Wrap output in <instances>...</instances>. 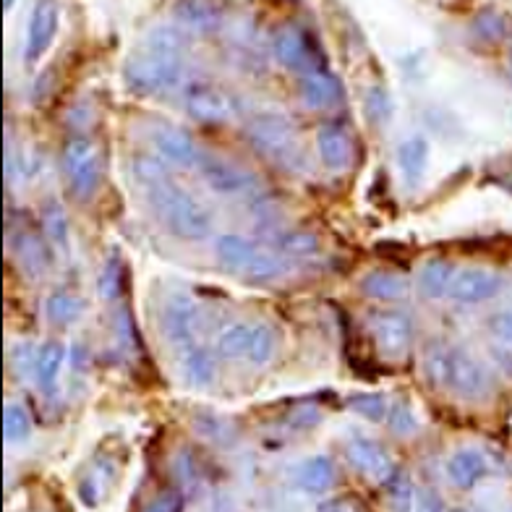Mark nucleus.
Returning <instances> with one entry per match:
<instances>
[{"instance_id": "2", "label": "nucleus", "mask_w": 512, "mask_h": 512, "mask_svg": "<svg viewBox=\"0 0 512 512\" xmlns=\"http://www.w3.org/2000/svg\"><path fill=\"white\" fill-rule=\"evenodd\" d=\"M147 199L155 215L160 217V223L181 241H204L212 233L215 217L207 204L199 202L194 194H189L170 178L147 189Z\"/></svg>"}, {"instance_id": "5", "label": "nucleus", "mask_w": 512, "mask_h": 512, "mask_svg": "<svg viewBox=\"0 0 512 512\" xmlns=\"http://www.w3.org/2000/svg\"><path fill=\"white\" fill-rule=\"evenodd\" d=\"M369 330L377 340L379 351L387 356H403L413 343V322L400 309L369 311Z\"/></svg>"}, {"instance_id": "45", "label": "nucleus", "mask_w": 512, "mask_h": 512, "mask_svg": "<svg viewBox=\"0 0 512 512\" xmlns=\"http://www.w3.org/2000/svg\"><path fill=\"white\" fill-rule=\"evenodd\" d=\"M14 6V0H6V8H11Z\"/></svg>"}, {"instance_id": "18", "label": "nucleus", "mask_w": 512, "mask_h": 512, "mask_svg": "<svg viewBox=\"0 0 512 512\" xmlns=\"http://www.w3.org/2000/svg\"><path fill=\"white\" fill-rule=\"evenodd\" d=\"M343 95V89H340V81L335 79L332 74L317 68V71H309L301 79V100H304L306 108L311 110H324L332 108L337 100Z\"/></svg>"}, {"instance_id": "11", "label": "nucleus", "mask_w": 512, "mask_h": 512, "mask_svg": "<svg viewBox=\"0 0 512 512\" xmlns=\"http://www.w3.org/2000/svg\"><path fill=\"white\" fill-rule=\"evenodd\" d=\"M345 455H348V463L356 468V471L366 473L369 479L374 481H387L392 473L398 471L395 463H392L390 452L379 445L377 439L364 437V434H356L351 437V442L345 445Z\"/></svg>"}, {"instance_id": "24", "label": "nucleus", "mask_w": 512, "mask_h": 512, "mask_svg": "<svg viewBox=\"0 0 512 512\" xmlns=\"http://www.w3.org/2000/svg\"><path fill=\"white\" fill-rule=\"evenodd\" d=\"M361 290L374 301H398L408 293V280L395 270H371L361 280Z\"/></svg>"}, {"instance_id": "6", "label": "nucleus", "mask_w": 512, "mask_h": 512, "mask_svg": "<svg viewBox=\"0 0 512 512\" xmlns=\"http://www.w3.org/2000/svg\"><path fill=\"white\" fill-rule=\"evenodd\" d=\"M183 108L199 123H223L233 113V100L209 81H191L183 89Z\"/></svg>"}, {"instance_id": "43", "label": "nucleus", "mask_w": 512, "mask_h": 512, "mask_svg": "<svg viewBox=\"0 0 512 512\" xmlns=\"http://www.w3.org/2000/svg\"><path fill=\"white\" fill-rule=\"evenodd\" d=\"M413 512H445V505H442V499H439L437 492L421 489V494L416 499V510Z\"/></svg>"}, {"instance_id": "12", "label": "nucleus", "mask_w": 512, "mask_h": 512, "mask_svg": "<svg viewBox=\"0 0 512 512\" xmlns=\"http://www.w3.org/2000/svg\"><path fill=\"white\" fill-rule=\"evenodd\" d=\"M275 55H277V61L283 63L285 68H290V71H301V74L317 71V68H314V58H317V53H314V45H311L309 34H306L301 27L288 24V27H283L280 32H277Z\"/></svg>"}, {"instance_id": "10", "label": "nucleus", "mask_w": 512, "mask_h": 512, "mask_svg": "<svg viewBox=\"0 0 512 512\" xmlns=\"http://www.w3.org/2000/svg\"><path fill=\"white\" fill-rule=\"evenodd\" d=\"M502 290V277L484 267H465L452 280L450 298L460 306H476L494 298Z\"/></svg>"}, {"instance_id": "15", "label": "nucleus", "mask_w": 512, "mask_h": 512, "mask_svg": "<svg viewBox=\"0 0 512 512\" xmlns=\"http://www.w3.org/2000/svg\"><path fill=\"white\" fill-rule=\"evenodd\" d=\"M319 160L332 173H343L353 165V139L343 126H322L317 134Z\"/></svg>"}, {"instance_id": "47", "label": "nucleus", "mask_w": 512, "mask_h": 512, "mask_svg": "<svg viewBox=\"0 0 512 512\" xmlns=\"http://www.w3.org/2000/svg\"><path fill=\"white\" fill-rule=\"evenodd\" d=\"M452 512H463V510H452Z\"/></svg>"}, {"instance_id": "26", "label": "nucleus", "mask_w": 512, "mask_h": 512, "mask_svg": "<svg viewBox=\"0 0 512 512\" xmlns=\"http://www.w3.org/2000/svg\"><path fill=\"white\" fill-rule=\"evenodd\" d=\"M183 377L191 384H212L215 382V358L202 345H189L183 351Z\"/></svg>"}, {"instance_id": "1", "label": "nucleus", "mask_w": 512, "mask_h": 512, "mask_svg": "<svg viewBox=\"0 0 512 512\" xmlns=\"http://www.w3.org/2000/svg\"><path fill=\"white\" fill-rule=\"evenodd\" d=\"M183 40L176 29L160 27L147 34L144 48L126 63L123 79L136 95H157L181 84Z\"/></svg>"}, {"instance_id": "29", "label": "nucleus", "mask_w": 512, "mask_h": 512, "mask_svg": "<svg viewBox=\"0 0 512 512\" xmlns=\"http://www.w3.org/2000/svg\"><path fill=\"white\" fill-rule=\"evenodd\" d=\"M45 311H48V319L53 324H71L81 317L84 301L74 293H68V290H55V293H50Z\"/></svg>"}, {"instance_id": "14", "label": "nucleus", "mask_w": 512, "mask_h": 512, "mask_svg": "<svg viewBox=\"0 0 512 512\" xmlns=\"http://www.w3.org/2000/svg\"><path fill=\"white\" fill-rule=\"evenodd\" d=\"M262 251V246H256L254 241L236 236V233H228V236L217 238V259L223 264V270L233 272V275L251 277Z\"/></svg>"}, {"instance_id": "25", "label": "nucleus", "mask_w": 512, "mask_h": 512, "mask_svg": "<svg viewBox=\"0 0 512 512\" xmlns=\"http://www.w3.org/2000/svg\"><path fill=\"white\" fill-rule=\"evenodd\" d=\"M66 364V348L61 343H45L37 351V369H34V377H37V384H40L42 392H53L55 382L61 377V369Z\"/></svg>"}, {"instance_id": "21", "label": "nucleus", "mask_w": 512, "mask_h": 512, "mask_svg": "<svg viewBox=\"0 0 512 512\" xmlns=\"http://www.w3.org/2000/svg\"><path fill=\"white\" fill-rule=\"evenodd\" d=\"M426 162H429V142L424 136H408L398 147V168L400 176L408 186L421 183L426 173Z\"/></svg>"}, {"instance_id": "35", "label": "nucleus", "mask_w": 512, "mask_h": 512, "mask_svg": "<svg viewBox=\"0 0 512 512\" xmlns=\"http://www.w3.org/2000/svg\"><path fill=\"white\" fill-rule=\"evenodd\" d=\"M134 176L136 181L142 183L144 189H152L157 183L168 181V168H165V162L157 160V157L139 155L134 160Z\"/></svg>"}, {"instance_id": "23", "label": "nucleus", "mask_w": 512, "mask_h": 512, "mask_svg": "<svg viewBox=\"0 0 512 512\" xmlns=\"http://www.w3.org/2000/svg\"><path fill=\"white\" fill-rule=\"evenodd\" d=\"M296 481L306 494H324L335 484V465L327 455H314L298 465Z\"/></svg>"}, {"instance_id": "17", "label": "nucleus", "mask_w": 512, "mask_h": 512, "mask_svg": "<svg viewBox=\"0 0 512 512\" xmlns=\"http://www.w3.org/2000/svg\"><path fill=\"white\" fill-rule=\"evenodd\" d=\"M155 147L162 160L176 165H199L204 157L194 139L181 128H160L155 134Z\"/></svg>"}, {"instance_id": "22", "label": "nucleus", "mask_w": 512, "mask_h": 512, "mask_svg": "<svg viewBox=\"0 0 512 512\" xmlns=\"http://www.w3.org/2000/svg\"><path fill=\"white\" fill-rule=\"evenodd\" d=\"M259 332H262V324H230L228 330H223L217 337V353L225 358H249Z\"/></svg>"}, {"instance_id": "16", "label": "nucleus", "mask_w": 512, "mask_h": 512, "mask_svg": "<svg viewBox=\"0 0 512 512\" xmlns=\"http://www.w3.org/2000/svg\"><path fill=\"white\" fill-rule=\"evenodd\" d=\"M11 251H14L21 272H27L32 280L48 270V264H50L48 243L42 241L40 233H34V230L29 228L14 230V236H11Z\"/></svg>"}, {"instance_id": "8", "label": "nucleus", "mask_w": 512, "mask_h": 512, "mask_svg": "<svg viewBox=\"0 0 512 512\" xmlns=\"http://www.w3.org/2000/svg\"><path fill=\"white\" fill-rule=\"evenodd\" d=\"M61 27V8L55 0H40L32 11V19H29V32H27V63H37L40 58H45V53L53 45L55 34Z\"/></svg>"}, {"instance_id": "39", "label": "nucleus", "mask_w": 512, "mask_h": 512, "mask_svg": "<svg viewBox=\"0 0 512 512\" xmlns=\"http://www.w3.org/2000/svg\"><path fill=\"white\" fill-rule=\"evenodd\" d=\"M272 351H275V332H272L267 324H262V332H259V337H256V345H254V351H251L249 361L256 366L267 364Z\"/></svg>"}, {"instance_id": "32", "label": "nucleus", "mask_w": 512, "mask_h": 512, "mask_svg": "<svg viewBox=\"0 0 512 512\" xmlns=\"http://www.w3.org/2000/svg\"><path fill=\"white\" fill-rule=\"evenodd\" d=\"M387 424H390V432L395 437H411L418 432V416L413 411L411 400L403 398L398 403L390 405V413H387Z\"/></svg>"}, {"instance_id": "19", "label": "nucleus", "mask_w": 512, "mask_h": 512, "mask_svg": "<svg viewBox=\"0 0 512 512\" xmlns=\"http://www.w3.org/2000/svg\"><path fill=\"white\" fill-rule=\"evenodd\" d=\"M455 275H458V270H455L452 262H447V259H429L421 267V272H418V293L426 301H439V298L450 296Z\"/></svg>"}, {"instance_id": "31", "label": "nucleus", "mask_w": 512, "mask_h": 512, "mask_svg": "<svg viewBox=\"0 0 512 512\" xmlns=\"http://www.w3.org/2000/svg\"><path fill=\"white\" fill-rule=\"evenodd\" d=\"M29 432H32V418H29L27 408L19 403H8L3 408V439L8 445H14V442L27 439Z\"/></svg>"}, {"instance_id": "28", "label": "nucleus", "mask_w": 512, "mask_h": 512, "mask_svg": "<svg viewBox=\"0 0 512 512\" xmlns=\"http://www.w3.org/2000/svg\"><path fill=\"white\" fill-rule=\"evenodd\" d=\"M42 228H45V236L50 243L68 249V217L58 199H48L42 204Z\"/></svg>"}, {"instance_id": "42", "label": "nucleus", "mask_w": 512, "mask_h": 512, "mask_svg": "<svg viewBox=\"0 0 512 512\" xmlns=\"http://www.w3.org/2000/svg\"><path fill=\"white\" fill-rule=\"evenodd\" d=\"M11 361H14V369L19 371V374H27V371L37 369V353H34V345L32 343L14 345Z\"/></svg>"}, {"instance_id": "4", "label": "nucleus", "mask_w": 512, "mask_h": 512, "mask_svg": "<svg viewBox=\"0 0 512 512\" xmlns=\"http://www.w3.org/2000/svg\"><path fill=\"white\" fill-rule=\"evenodd\" d=\"M243 136L254 149H259L262 155L280 160L293 152V139H296V128L288 121V115L283 113H256L251 115L246 126H243Z\"/></svg>"}, {"instance_id": "3", "label": "nucleus", "mask_w": 512, "mask_h": 512, "mask_svg": "<svg viewBox=\"0 0 512 512\" xmlns=\"http://www.w3.org/2000/svg\"><path fill=\"white\" fill-rule=\"evenodd\" d=\"M63 176L76 199H89L100 186L102 152L89 136H71L63 147Z\"/></svg>"}, {"instance_id": "44", "label": "nucleus", "mask_w": 512, "mask_h": 512, "mask_svg": "<svg viewBox=\"0 0 512 512\" xmlns=\"http://www.w3.org/2000/svg\"><path fill=\"white\" fill-rule=\"evenodd\" d=\"M319 512H358V505L356 499L340 497L330 499V502H322V505H319Z\"/></svg>"}, {"instance_id": "27", "label": "nucleus", "mask_w": 512, "mask_h": 512, "mask_svg": "<svg viewBox=\"0 0 512 512\" xmlns=\"http://www.w3.org/2000/svg\"><path fill=\"white\" fill-rule=\"evenodd\" d=\"M387 489V507L390 512H413L416 510V492H413V481L405 471H395L390 479L384 481Z\"/></svg>"}, {"instance_id": "46", "label": "nucleus", "mask_w": 512, "mask_h": 512, "mask_svg": "<svg viewBox=\"0 0 512 512\" xmlns=\"http://www.w3.org/2000/svg\"><path fill=\"white\" fill-rule=\"evenodd\" d=\"M510 74H512V50H510Z\"/></svg>"}, {"instance_id": "20", "label": "nucleus", "mask_w": 512, "mask_h": 512, "mask_svg": "<svg viewBox=\"0 0 512 512\" xmlns=\"http://www.w3.org/2000/svg\"><path fill=\"white\" fill-rule=\"evenodd\" d=\"M447 476L460 489H473L486 476V460L479 450H458L447 460Z\"/></svg>"}, {"instance_id": "34", "label": "nucleus", "mask_w": 512, "mask_h": 512, "mask_svg": "<svg viewBox=\"0 0 512 512\" xmlns=\"http://www.w3.org/2000/svg\"><path fill=\"white\" fill-rule=\"evenodd\" d=\"M277 249L290 256H306L319 249V236L309 230H290L277 238Z\"/></svg>"}, {"instance_id": "38", "label": "nucleus", "mask_w": 512, "mask_h": 512, "mask_svg": "<svg viewBox=\"0 0 512 512\" xmlns=\"http://www.w3.org/2000/svg\"><path fill=\"white\" fill-rule=\"evenodd\" d=\"M486 327L497 337L499 343L512 348V309H502V311H494L492 317L486 319Z\"/></svg>"}, {"instance_id": "37", "label": "nucleus", "mask_w": 512, "mask_h": 512, "mask_svg": "<svg viewBox=\"0 0 512 512\" xmlns=\"http://www.w3.org/2000/svg\"><path fill=\"white\" fill-rule=\"evenodd\" d=\"M366 115H369L371 123H377V126H382V123L390 121L392 102L384 89H379V87L371 89L369 97H366Z\"/></svg>"}, {"instance_id": "7", "label": "nucleus", "mask_w": 512, "mask_h": 512, "mask_svg": "<svg viewBox=\"0 0 512 512\" xmlns=\"http://www.w3.org/2000/svg\"><path fill=\"white\" fill-rule=\"evenodd\" d=\"M445 387L455 390L463 398H481L489 390V374L465 348L450 345V351H447Z\"/></svg>"}, {"instance_id": "40", "label": "nucleus", "mask_w": 512, "mask_h": 512, "mask_svg": "<svg viewBox=\"0 0 512 512\" xmlns=\"http://www.w3.org/2000/svg\"><path fill=\"white\" fill-rule=\"evenodd\" d=\"M142 512H183V497L176 489H165L152 502L144 505Z\"/></svg>"}, {"instance_id": "33", "label": "nucleus", "mask_w": 512, "mask_h": 512, "mask_svg": "<svg viewBox=\"0 0 512 512\" xmlns=\"http://www.w3.org/2000/svg\"><path fill=\"white\" fill-rule=\"evenodd\" d=\"M348 405H351L358 416L369 418V421H374V424L384 421V418H387V413H390L387 398H384V395H379V392H356Z\"/></svg>"}, {"instance_id": "30", "label": "nucleus", "mask_w": 512, "mask_h": 512, "mask_svg": "<svg viewBox=\"0 0 512 512\" xmlns=\"http://www.w3.org/2000/svg\"><path fill=\"white\" fill-rule=\"evenodd\" d=\"M123 285H126V267H123L121 256H108V262L102 264L100 280H97L100 296L105 298V301H115V298L123 293Z\"/></svg>"}, {"instance_id": "36", "label": "nucleus", "mask_w": 512, "mask_h": 512, "mask_svg": "<svg viewBox=\"0 0 512 512\" xmlns=\"http://www.w3.org/2000/svg\"><path fill=\"white\" fill-rule=\"evenodd\" d=\"M473 32L484 42H499L507 34L505 16L497 14V11H484L473 21Z\"/></svg>"}, {"instance_id": "13", "label": "nucleus", "mask_w": 512, "mask_h": 512, "mask_svg": "<svg viewBox=\"0 0 512 512\" xmlns=\"http://www.w3.org/2000/svg\"><path fill=\"white\" fill-rule=\"evenodd\" d=\"M162 335L165 340L178 348H189L194 340V327H196V304L189 296H173L168 298V304L162 309L160 319Z\"/></svg>"}, {"instance_id": "9", "label": "nucleus", "mask_w": 512, "mask_h": 512, "mask_svg": "<svg viewBox=\"0 0 512 512\" xmlns=\"http://www.w3.org/2000/svg\"><path fill=\"white\" fill-rule=\"evenodd\" d=\"M196 168H199V173H202L204 183H207L209 189L220 196L246 194L249 189H254L256 183L249 170L238 168V165L223 160V157L204 155Z\"/></svg>"}, {"instance_id": "41", "label": "nucleus", "mask_w": 512, "mask_h": 512, "mask_svg": "<svg viewBox=\"0 0 512 512\" xmlns=\"http://www.w3.org/2000/svg\"><path fill=\"white\" fill-rule=\"evenodd\" d=\"M183 16V21H189V24H194V27H202V29H209L212 27V21H215V14H212V8L209 6H202V3H186V6L178 8Z\"/></svg>"}]
</instances>
